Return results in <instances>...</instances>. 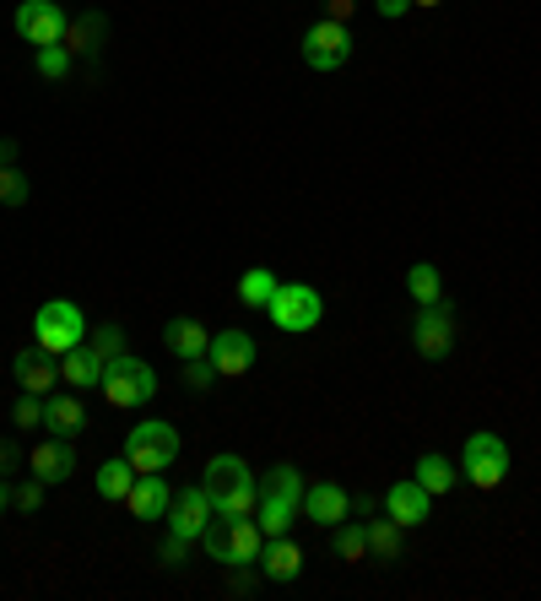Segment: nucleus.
Instances as JSON below:
<instances>
[{
    "label": "nucleus",
    "mask_w": 541,
    "mask_h": 601,
    "mask_svg": "<svg viewBox=\"0 0 541 601\" xmlns=\"http://www.w3.org/2000/svg\"><path fill=\"white\" fill-rule=\"evenodd\" d=\"M22 200H28V174L17 163H6L0 168V206H22Z\"/></svg>",
    "instance_id": "obj_32"
},
{
    "label": "nucleus",
    "mask_w": 541,
    "mask_h": 601,
    "mask_svg": "<svg viewBox=\"0 0 541 601\" xmlns=\"http://www.w3.org/2000/svg\"><path fill=\"white\" fill-rule=\"evenodd\" d=\"M245 483H254L245 455H211V460H206V483H200V488H206L211 499H222V494H233V488H245Z\"/></svg>",
    "instance_id": "obj_19"
},
{
    "label": "nucleus",
    "mask_w": 541,
    "mask_h": 601,
    "mask_svg": "<svg viewBox=\"0 0 541 601\" xmlns=\"http://www.w3.org/2000/svg\"><path fill=\"white\" fill-rule=\"evenodd\" d=\"M11 374H17V385H22L28 396H54V380H60V358L33 342V348H22L17 358H11Z\"/></svg>",
    "instance_id": "obj_11"
},
{
    "label": "nucleus",
    "mask_w": 541,
    "mask_h": 601,
    "mask_svg": "<svg viewBox=\"0 0 541 601\" xmlns=\"http://www.w3.org/2000/svg\"><path fill=\"white\" fill-rule=\"evenodd\" d=\"M211 515H217V509H211V494H206V488H185V494H174V504H168V515H163V520H168V531H174V537L200 542V531L211 526Z\"/></svg>",
    "instance_id": "obj_10"
},
{
    "label": "nucleus",
    "mask_w": 541,
    "mask_h": 601,
    "mask_svg": "<svg viewBox=\"0 0 541 601\" xmlns=\"http://www.w3.org/2000/svg\"><path fill=\"white\" fill-rule=\"evenodd\" d=\"M131 483H136V466L119 455V460H103L98 466V494L103 499H125L131 494Z\"/></svg>",
    "instance_id": "obj_27"
},
{
    "label": "nucleus",
    "mask_w": 541,
    "mask_h": 601,
    "mask_svg": "<svg viewBox=\"0 0 541 601\" xmlns=\"http://www.w3.org/2000/svg\"><path fill=\"white\" fill-rule=\"evenodd\" d=\"M260 494H282V499H303V472L298 466H277L266 483H260Z\"/></svg>",
    "instance_id": "obj_31"
},
{
    "label": "nucleus",
    "mask_w": 541,
    "mask_h": 601,
    "mask_svg": "<svg viewBox=\"0 0 541 601\" xmlns=\"http://www.w3.org/2000/svg\"><path fill=\"white\" fill-rule=\"evenodd\" d=\"M254 504H260V483H245V488H233V494L211 499V509H217L222 520H239V515H254Z\"/></svg>",
    "instance_id": "obj_29"
},
{
    "label": "nucleus",
    "mask_w": 541,
    "mask_h": 601,
    "mask_svg": "<svg viewBox=\"0 0 541 601\" xmlns=\"http://www.w3.org/2000/svg\"><path fill=\"white\" fill-rule=\"evenodd\" d=\"M11 499H17V509H22V515H33V509H39V504H44V483H39V477H33V483H22V488H17V494H11Z\"/></svg>",
    "instance_id": "obj_38"
},
{
    "label": "nucleus",
    "mask_w": 541,
    "mask_h": 601,
    "mask_svg": "<svg viewBox=\"0 0 541 601\" xmlns=\"http://www.w3.org/2000/svg\"><path fill=\"white\" fill-rule=\"evenodd\" d=\"M254 569L271 580V586H288L303 574V548H298L293 537H266V548L254 558Z\"/></svg>",
    "instance_id": "obj_14"
},
{
    "label": "nucleus",
    "mask_w": 541,
    "mask_h": 601,
    "mask_svg": "<svg viewBox=\"0 0 541 601\" xmlns=\"http://www.w3.org/2000/svg\"><path fill=\"white\" fill-rule=\"evenodd\" d=\"M363 531H368V558H379V563L400 558V526L395 520H368Z\"/></svg>",
    "instance_id": "obj_26"
},
{
    "label": "nucleus",
    "mask_w": 541,
    "mask_h": 601,
    "mask_svg": "<svg viewBox=\"0 0 541 601\" xmlns=\"http://www.w3.org/2000/svg\"><path fill=\"white\" fill-rule=\"evenodd\" d=\"M406 293L417 303H439L444 299V282H439V271L428 266V260H417L412 271H406Z\"/></svg>",
    "instance_id": "obj_28"
},
{
    "label": "nucleus",
    "mask_w": 541,
    "mask_h": 601,
    "mask_svg": "<svg viewBox=\"0 0 541 601\" xmlns=\"http://www.w3.org/2000/svg\"><path fill=\"white\" fill-rule=\"evenodd\" d=\"M44 428H50L54 439H76V434L87 428V406H82V396H65V391L44 396Z\"/></svg>",
    "instance_id": "obj_17"
},
{
    "label": "nucleus",
    "mask_w": 541,
    "mask_h": 601,
    "mask_svg": "<svg viewBox=\"0 0 541 601\" xmlns=\"http://www.w3.org/2000/svg\"><path fill=\"white\" fill-rule=\"evenodd\" d=\"M17 428H44V396H28L17 401Z\"/></svg>",
    "instance_id": "obj_36"
},
{
    "label": "nucleus",
    "mask_w": 541,
    "mask_h": 601,
    "mask_svg": "<svg viewBox=\"0 0 541 601\" xmlns=\"http://www.w3.org/2000/svg\"><path fill=\"white\" fill-rule=\"evenodd\" d=\"M60 380H65L71 391H93V385H103V358L87 348V342L71 348L65 358H60Z\"/></svg>",
    "instance_id": "obj_22"
},
{
    "label": "nucleus",
    "mask_w": 541,
    "mask_h": 601,
    "mask_svg": "<svg viewBox=\"0 0 541 601\" xmlns=\"http://www.w3.org/2000/svg\"><path fill=\"white\" fill-rule=\"evenodd\" d=\"M200 548L211 552V563H228V520L222 515H211V526L200 531Z\"/></svg>",
    "instance_id": "obj_33"
},
{
    "label": "nucleus",
    "mask_w": 541,
    "mask_h": 601,
    "mask_svg": "<svg viewBox=\"0 0 541 601\" xmlns=\"http://www.w3.org/2000/svg\"><path fill=\"white\" fill-rule=\"evenodd\" d=\"M336 552H342L346 563H363V558H368V531H363L357 520H342V526H336Z\"/></svg>",
    "instance_id": "obj_30"
},
{
    "label": "nucleus",
    "mask_w": 541,
    "mask_h": 601,
    "mask_svg": "<svg viewBox=\"0 0 541 601\" xmlns=\"http://www.w3.org/2000/svg\"><path fill=\"white\" fill-rule=\"evenodd\" d=\"M277 288H282V282H277L266 266H249L245 277H239V303H245V309H271Z\"/></svg>",
    "instance_id": "obj_24"
},
{
    "label": "nucleus",
    "mask_w": 541,
    "mask_h": 601,
    "mask_svg": "<svg viewBox=\"0 0 541 601\" xmlns=\"http://www.w3.org/2000/svg\"><path fill=\"white\" fill-rule=\"evenodd\" d=\"M412 6H444V0H412Z\"/></svg>",
    "instance_id": "obj_45"
},
{
    "label": "nucleus",
    "mask_w": 541,
    "mask_h": 601,
    "mask_svg": "<svg viewBox=\"0 0 541 601\" xmlns=\"http://www.w3.org/2000/svg\"><path fill=\"white\" fill-rule=\"evenodd\" d=\"M98 391L114 401V406H142V401L157 396V374H152V363H142L136 352H114V358L103 363Z\"/></svg>",
    "instance_id": "obj_1"
},
{
    "label": "nucleus",
    "mask_w": 541,
    "mask_h": 601,
    "mask_svg": "<svg viewBox=\"0 0 541 601\" xmlns=\"http://www.w3.org/2000/svg\"><path fill=\"white\" fill-rule=\"evenodd\" d=\"M346 60H352V28L320 17V22L303 33V65H314V71H342Z\"/></svg>",
    "instance_id": "obj_7"
},
{
    "label": "nucleus",
    "mask_w": 541,
    "mask_h": 601,
    "mask_svg": "<svg viewBox=\"0 0 541 601\" xmlns=\"http://www.w3.org/2000/svg\"><path fill=\"white\" fill-rule=\"evenodd\" d=\"M298 515L314 520V526H325V531H336L342 520H352V494H346L342 483H314V488H303Z\"/></svg>",
    "instance_id": "obj_9"
},
{
    "label": "nucleus",
    "mask_w": 541,
    "mask_h": 601,
    "mask_svg": "<svg viewBox=\"0 0 541 601\" xmlns=\"http://www.w3.org/2000/svg\"><path fill=\"white\" fill-rule=\"evenodd\" d=\"M103 39H108V22H103L98 11H82V17H71V28H65V54H82V60H93L103 50Z\"/></svg>",
    "instance_id": "obj_21"
},
{
    "label": "nucleus",
    "mask_w": 541,
    "mask_h": 601,
    "mask_svg": "<svg viewBox=\"0 0 541 601\" xmlns=\"http://www.w3.org/2000/svg\"><path fill=\"white\" fill-rule=\"evenodd\" d=\"M412 348L423 352L428 363H439L455 352V320H449V303H417V320H412Z\"/></svg>",
    "instance_id": "obj_8"
},
{
    "label": "nucleus",
    "mask_w": 541,
    "mask_h": 601,
    "mask_svg": "<svg viewBox=\"0 0 541 601\" xmlns=\"http://www.w3.org/2000/svg\"><path fill=\"white\" fill-rule=\"evenodd\" d=\"M185 548H190V542H185V537H174V531H168V542H163V563H168V569H174V563H179V558H185Z\"/></svg>",
    "instance_id": "obj_40"
},
{
    "label": "nucleus",
    "mask_w": 541,
    "mask_h": 601,
    "mask_svg": "<svg viewBox=\"0 0 541 601\" xmlns=\"http://www.w3.org/2000/svg\"><path fill=\"white\" fill-rule=\"evenodd\" d=\"M33 342L54 358H65L71 348H82L87 342V320H82V309L71 299H50L39 314H33Z\"/></svg>",
    "instance_id": "obj_2"
},
{
    "label": "nucleus",
    "mask_w": 541,
    "mask_h": 601,
    "mask_svg": "<svg viewBox=\"0 0 541 601\" xmlns=\"http://www.w3.org/2000/svg\"><path fill=\"white\" fill-rule=\"evenodd\" d=\"M412 477H417V483H423V488H428V494H434V499H439V494H449V488H455V483H460V477H455V466H449V460H444V455H423V460H417V472H412Z\"/></svg>",
    "instance_id": "obj_25"
},
{
    "label": "nucleus",
    "mask_w": 541,
    "mask_h": 601,
    "mask_svg": "<svg viewBox=\"0 0 541 601\" xmlns=\"http://www.w3.org/2000/svg\"><path fill=\"white\" fill-rule=\"evenodd\" d=\"M125 460L136 472H168L179 460V428L174 423H136L125 434Z\"/></svg>",
    "instance_id": "obj_3"
},
{
    "label": "nucleus",
    "mask_w": 541,
    "mask_h": 601,
    "mask_svg": "<svg viewBox=\"0 0 541 601\" xmlns=\"http://www.w3.org/2000/svg\"><path fill=\"white\" fill-rule=\"evenodd\" d=\"M185 380H190V391H211L222 374L211 369V358H190V363H185Z\"/></svg>",
    "instance_id": "obj_35"
},
{
    "label": "nucleus",
    "mask_w": 541,
    "mask_h": 601,
    "mask_svg": "<svg viewBox=\"0 0 541 601\" xmlns=\"http://www.w3.org/2000/svg\"><path fill=\"white\" fill-rule=\"evenodd\" d=\"M428 509H434V494H428L417 477H400L391 494H385V515H391L395 526H423Z\"/></svg>",
    "instance_id": "obj_13"
},
{
    "label": "nucleus",
    "mask_w": 541,
    "mask_h": 601,
    "mask_svg": "<svg viewBox=\"0 0 541 601\" xmlns=\"http://www.w3.org/2000/svg\"><path fill=\"white\" fill-rule=\"evenodd\" d=\"M460 472H466V483H477L488 494V488H498L509 477V445L498 434H471L466 450H460Z\"/></svg>",
    "instance_id": "obj_5"
},
{
    "label": "nucleus",
    "mask_w": 541,
    "mask_h": 601,
    "mask_svg": "<svg viewBox=\"0 0 541 601\" xmlns=\"http://www.w3.org/2000/svg\"><path fill=\"white\" fill-rule=\"evenodd\" d=\"M65 71H71V54H65V44H44V50H39V76L60 82Z\"/></svg>",
    "instance_id": "obj_34"
},
{
    "label": "nucleus",
    "mask_w": 541,
    "mask_h": 601,
    "mask_svg": "<svg viewBox=\"0 0 541 601\" xmlns=\"http://www.w3.org/2000/svg\"><path fill=\"white\" fill-rule=\"evenodd\" d=\"M93 352H98L103 363H108L114 352H125V331H119V325H103L98 336H93Z\"/></svg>",
    "instance_id": "obj_37"
},
{
    "label": "nucleus",
    "mask_w": 541,
    "mask_h": 601,
    "mask_svg": "<svg viewBox=\"0 0 541 601\" xmlns=\"http://www.w3.org/2000/svg\"><path fill=\"white\" fill-rule=\"evenodd\" d=\"M266 314H271V325H277V331H288V336H303V331H314V325H320L325 303H320V293H314L309 282H282Z\"/></svg>",
    "instance_id": "obj_4"
},
{
    "label": "nucleus",
    "mask_w": 541,
    "mask_h": 601,
    "mask_svg": "<svg viewBox=\"0 0 541 601\" xmlns=\"http://www.w3.org/2000/svg\"><path fill=\"white\" fill-rule=\"evenodd\" d=\"M17 460H22L17 439H0V477H11V472H17Z\"/></svg>",
    "instance_id": "obj_39"
},
{
    "label": "nucleus",
    "mask_w": 541,
    "mask_h": 601,
    "mask_svg": "<svg viewBox=\"0 0 541 601\" xmlns=\"http://www.w3.org/2000/svg\"><path fill=\"white\" fill-rule=\"evenodd\" d=\"M28 466H33V477L44 483V488H54V483H65L71 472H76V450H71V439H44V445H33L28 450Z\"/></svg>",
    "instance_id": "obj_15"
},
{
    "label": "nucleus",
    "mask_w": 541,
    "mask_h": 601,
    "mask_svg": "<svg viewBox=\"0 0 541 601\" xmlns=\"http://www.w3.org/2000/svg\"><path fill=\"white\" fill-rule=\"evenodd\" d=\"M163 342H168V352H174L179 363H190V358H206V348H211V331L200 325L196 314H179V320H168Z\"/></svg>",
    "instance_id": "obj_18"
},
{
    "label": "nucleus",
    "mask_w": 541,
    "mask_h": 601,
    "mask_svg": "<svg viewBox=\"0 0 541 601\" xmlns=\"http://www.w3.org/2000/svg\"><path fill=\"white\" fill-rule=\"evenodd\" d=\"M125 504H131V515H136V520H163V515H168V504H174V494H168V483H163L157 472H136V483H131Z\"/></svg>",
    "instance_id": "obj_16"
},
{
    "label": "nucleus",
    "mask_w": 541,
    "mask_h": 601,
    "mask_svg": "<svg viewBox=\"0 0 541 601\" xmlns=\"http://www.w3.org/2000/svg\"><path fill=\"white\" fill-rule=\"evenodd\" d=\"M6 163H17V147H11V142H0V168H6Z\"/></svg>",
    "instance_id": "obj_44"
},
{
    "label": "nucleus",
    "mask_w": 541,
    "mask_h": 601,
    "mask_svg": "<svg viewBox=\"0 0 541 601\" xmlns=\"http://www.w3.org/2000/svg\"><path fill=\"white\" fill-rule=\"evenodd\" d=\"M11 28H17V39H22V44L44 50V44H60V39H65L71 17L60 11V0H22V6H17V17H11Z\"/></svg>",
    "instance_id": "obj_6"
},
{
    "label": "nucleus",
    "mask_w": 541,
    "mask_h": 601,
    "mask_svg": "<svg viewBox=\"0 0 541 601\" xmlns=\"http://www.w3.org/2000/svg\"><path fill=\"white\" fill-rule=\"evenodd\" d=\"M254 336L249 331H217L211 336V348H206V358H211V369L222 374V380H239V374H249L254 369Z\"/></svg>",
    "instance_id": "obj_12"
},
{
    "label": "nucleus",
    "mask_w": 541,
    "mask_h": 601,
    "mask_svg": "<svg viewBox=\"0 0 541 601\" xmlns=\"http://www.w3.org/2000/svg\"><path fill=\"white\" fill-rule=\"evenodd\" d=\"M400 11H412V0H379V17H400Z\"/></svg>",
    "instance_id": "obj_41"
},
{
    "label": "nucleus",
    "mask_w": 541,
    "mask_h": 601,
    "mask_svg": "<svg viewBox=\"0 0 541 601\" xmlns=\"http://www.w3.org/2000/svg\"><path fill=\"white\" fill-rule=\"evenodd\" d=\"M254 520H260V531L266 537H288L298 520V499H282V494H260L254 504Z\"/></svg>",
    "instance_id": "obj_23"
},
{
    "label": "nucleus",
    "mask_w": 541,
    "mask_h": 601,
    "mask_svg": "<svg viewBox=\"0 0 541 601\" xmlns=\"http://www.w3.org/2000/svg\"><path fill=\"white\" fill-rule=\"evenodd\" d=\"M11 504H17V499H11V483L0 477V520H6V509H11Z\"/></svg>",
    "instance_id": "obj_43"
},
{
    "label": "nucleus",
    "mask_w": 541,
    "mask_h": 601,
    "mask_svg": "<svg viewBox=\"0 0 541 601\" xmlns=\"http://www.w3.org/2000/svg\"><path fill=\"white\" fill-rule=\"evenodd\" d=\"M260 548H266V531H260L254 515L228 520V569H249V563L260 558Z\"/></svg>",
    "instance_id": "obj_20"
},
{
    "label": "nucleus",
    "mask_w": 541,
    "mask_h": 601,
    "mask_svg": "<svg viewBox=\"0 0 541 601\" xmlns=\"http://www.w3.org/2000/svg\"><path fill=\"white\" fill-rule=\"evenodd\" d=\"M352 6H357V0H331V22H346V17H352Z\"/></svg>",
    "instance_id": "obj_42"
}]
</instances>
